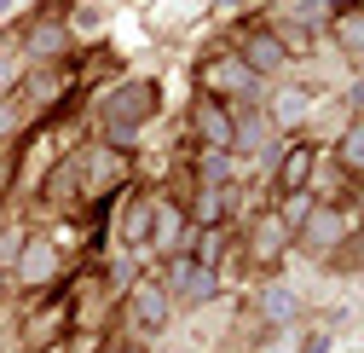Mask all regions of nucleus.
Listing matches in <instances>:
<instances>
[{"mask_svg": "<svg viewBox=\"0 0 364 353\" xmlns=\"http://www.w3.org/2000/svg\"><path fill=\"white\" fill-rule=\"evenodd\" d=\"M162 110V87L151 75H133V81H116L105 105H99V127H105V145L127 151L133 139H139V127Z\"/></svg>", "mask_w": 364, "mask_h": 353, "instance_id": "obj_1", "label": "nucleus"}, {"mask_svg": "<svg viewBox=\"0 0 364 353\" xmlns=\"http://www.w3.org/2000/svg\"><path fill=\"white\" fill-rule=\"evenodd\" d=\"M191 209L186 203H173V197H151V238H145V249H156L162 260H179L191 249Z\"/></svg>", "mask_w": 364, "mask_h": 353, "instance_id": "obj_2", "label": "nucleus"}, {"mask_svg": "<svg viewBox=\"0 0 364 353\" xmlns=\"http://www.w3.org/2000/svg\"><path fill=\"white\" fill-rule=\"evenodd\" d=\"M197 81H203V93H214V99H249V105H255V87H260V75H255L237 53L208 58V64L197 70Z\"/></svg>", "mask_w": 364, "mask_h": 353, "instance_id": "obj_3", "label": "nucleus"}, {"mask_svg": "<svg viewBox=\"0 0 364 353\" xmlns=\"http://www.w3.org/2000/svg\"><path fill=\"white\" fill-rule=\"evenodd\" d=\"M232 127H237V110L197 87V99H191V134L203 139V151H232Z\"/></svg>", "mask_w": 364, "mask_h": 353, "instance_id": "obj_4", "label": "nucleus"}, {"mask_svg": "<svg viewBox=\"0 0 364 353\" xmlns=\"http://www.w3.org/2000/svg\"><path fill=\"white\" fill-rule=\"evenodd\" d=\"M168 313H173V295H168L162 278H133V284H127V319L139 325L145 336L168 330Z\"/></svg>", "mask_w": 364, "mask_h": 353, "instance_id": "obj_5", "label": "nucleus"}, {"mask_svg": "<svg viewBox=\"0 0 364 353\" xmlns=\"http://www.w3.org/2000/svg\"><path fill=\"white\" fill-rule=\"evenodd\" d=\"M255 75H278L284 64H289V41L278 35V29H243L237 35V47H232Z\"/></svg>", "mask_w": 364, "mask_h": 353, "instance_id": "obj_6", "label": "nucleus"}, {"mask_svg": "<svg viewBox=\"0 0 364 353\" xmlns=\"http://www.w3.org/2000/svg\"><path fill=\"white\" fill-rule=\"evenodd\" d=\"M58 273H64V255H58L53 238H29L23 255H18V267H12V278H18L23 290H47Z\"/></svg>", "mask_w": 364, "mask_h": 353, "instance_id": "obj_7", "label": "nucleus"}, {"mask_svg": "<svg viewBox=\"0 0 364 353\" xmlns=\"http://www.w3.org/2000/svg\"><path fill=\"white\" fill-rule=\"evenodd\" d=\"M168 295H179V301H191V307L214 301V295H220V267H203V260H191V255H179V260H173V273H168Z\"/></svg>", "mask_w": 364, "mask_h": 353, "instance_id": "obj_8", "label": "nucleus"}, {"mask_svg": "<svg viewBox=\"0 0 364 353\" xmlns=\"http://www.w3.org/2000/svg\"><path fill=\"white\" fill-rule=\"evenodd\" d=\"M81 174H87V197H110L116 186H127V151L93 145V151L81 157Z\"/></svg>", "mask_w": 364, "mask_h": 353, "instance_id": "obj_9", "label": "nucleus"}, {"mask_svg": "<svg viewBox=\"0 0 364 353\" xmlns=\"http://www.w3.org/2000/svg\"><path fill=\"white\" fill-rule=\"evenodd\" d=\"M347 232H353V220H347V214H341L336 203H318V209L306 214V226H301L295 238H301L306 249H318V255H330V249H336V243H341Z\"/></svg>", "mask_w": 364, "mask_h": 353, "instance_id": "obj_10", "label": "nucleus"}, {"mask_svg": "<svg viewBox=\"0 0 364 353\" xmlns=\"http://www.w3.org/2000/svg\"><path fill=\"white\" fill-rule=\"evenodd\" d=\"M289 243H295V232L284 226L278 214H260L255 226H249V255L260 260V267H278V260H284V249H289Z\"/></svg>", "mask_w": 364, "mask_h": 353, "instance_id": "obj_11", "label": "nucleus"}, {"mask_svg": "<svg viewBox=\"0 0 364 353\" xmlns=\"http://www.w3.org/2000/svg\"><path fill=\"white\" fill-rule=\"evenodd\" d=\"M70 41H75V35H70V23L47 12V18H35V23H29V35H23V47H29V58H41V64H53V58H64V53H70Z\"/></svg>", "mask_w": 364, "mask_h": 353, "instance_id": "obj_12", "label": "nucleus"}, {"mask_svg": "<svg viewBox=\"0 0 364 353\" xmlns=\"http://www.w3.org/2000/svg\"><path fill=\"white\" fill-rule=\"evenodd\" d=\"M312 116V93L306 87H278L266 105V122H272V134H295V127Z\"/></svg>", "mask_w": 364, "mask_h": 353, "instance_id": "obj_13", "label": "nucleus"}, {"mask_svg": "<svg viewBox=\"0 0 364 353\" xmlns=\"http://www.w3.org/2000/svg\"><path fill=\"white\" fill-rule=\"evenodd\" d=\"M312 168H318V145H312V139H289L284 157H278V191L312 186Z\"/></svg>", "mask_w": 364, "mask_h": 353, "instance_id": "obj_14", "label": "nucleus"}, {"mask_svg": "<svg viewBox=\"0 0 364 353\" xmlns=\"http://www.w3.org/2000/svg\"><path fill=\"white\" fill-rule=\"evenodd\" d=\"M255 313H260L272 330H289V325L301 319V295H295L289 284H266V290L255 295Z\"/></svg>", "mask_w": 364, "mask_h": 353, "instance_id": "obj_15", "label": "nucleus"}, {"mask_svg": "<svg viewBox=\"0 0 364 353\" xmlns=\"http://www.w3.org/2000/svg\"><path fill=\"white\" fill-rule=\"evenodd\" d=\"M266 134H272L266 110H260V105H243V110H237V127H232V157H255V151L266 145Z\"/></svg>", "mask_w": 364, "mask_h": 353, "instance_id": "obj_16", "label": "nucleus"}, {"mask_svg": "<svg viewBox=\"0 0 364 353\" xmlns=\"http://www.w3.org/2000/svg\"><path fill=\"white\" fill-rule=\"evenodd\" d=\"M330 29H336V41H341L347 53H364V0H341L336 18H330Z\"/></svg>", "mask_w": 364, "mask_h": 353, "instance_id": "obj_17", "label": "nucleus"}, {"mask_svg": "<svg viewBox=\"0 0 364 353\" xmlns=\"http://www.w3.org/2000/svg\"><path fill=\"white\" fill-rule=\"evenodd\" d=\"M232 168H237V157L232 151H203L197 157V186H232Z\"/></svg>", "mask_w": 364, "mask_h": 353, "instance_id": "obj_18", "label": "nucleus"}, {"mask_svg": "<svg viewBox=\"0 0 364 353\" xmlns=\"http://www.w3.org/2000/svg\"><path fill=\"white\" fill-rule=\"evenodd\" d=\"M336 157H341V168H347V174H364V116H353V122H347V134H341Z\"/></svg>", "mask_w": 364, "mask_h": 353, "instance_id": "obj_19", "label": "nucleus"}, {"mask_svg": "<svg viewBox=\"0 0 364 353\" xmlns=\"http://www.w3.org/2000/svg\"><path fill=\"white\" fill-rule=\"evenodd\" d=\"M312 209H318V197H312V186H301V191H284V209H278V220H284L289 232H301Z\"/></svg>", "mask_w": 364, "mask_h": 353, "instance_id": "obj_20", "label": "nucleus"}, {"mask_svg": "<svg viewBox=\"0 0 364 353\" xmlns=\"http://www.w3.org/2000/svg\"><path fill=\"white\" fill-rule=\"evenodd\" d=\"M220 255H225V232H220V226H197V232H191V260L220 267Z\"/></svg>", "mask_w": 364, "mask_h": 353, "instance_id": "obj_21", "label": "nucleus"}, {"mask_svg": "<svg viewBox=\"0 0 364 353\" xmlns=\"http://www.w3.org/2000/svg\"><path fill=\"white\" fill-rule=\"evenodd\" d=\"M225 220V191L220 186H203L197 191V209H191V226H220Z\"/></svg>", "mask_w": 364, "mask_h": 353, "instance_id": "obj_22", "label": "nucleus"}, {"mask_svg": "<svg viewBox=\"0 0 364 353\" xmlns=\"http://www.w3.org/2000/svg\"><path fill=\"white\" fill-rule=\"evenodd\" d=\"M330 255H336V267H341V273L364 267V226H353V232H347V238H341V243H336Z\"/></svg>", "mask_w": 364, "mask_h": 353, "instance_id": "obj_23", "label": "nucleus"}, {"mask_svg": "<svg viewBox=\"0 0 364 353\" xmlns=\"http://www.w3.org/2000/svg\"><path fill=\"white\" fill-rule=\"evenodd\" d=\"M23 243H29V232L18 226V220H12V226H0V267H18V255H23Z\"/></svg>", "mask_w": 364, "mask_h": 353, "instance_id": "obj_24", "label": "nucleus"}, {"mask_svg": "<svg viewBox=\"0 0 364 353\" xmlns=\"http://www.w3.org/2000/svg\"><path fill=\"white\" fill-rule=\"evenodd\" d=\"M122 232H127V243H139V249H145V238H151V197H145V203H133V214H127V226H122Z\"/></svg>", "mask_w": 364, "mask_h": 353, "instance_id": "obj_25", "label": "nucleus"}, {"mask_svg": "<svg viewBox=\"0 0 364 353\" xmlns=\"http://www.w3.org/2000/svg\"><path fill=\"white\" fill-rule=\"evenodd\" d=\"M18 81H23V58L18 53H0V99H12Z\"/></svg>", "mask_w": 364, "mask_h": 353, "instance_id": "obj_26", "label": "nucleus"}, {"mask_svg": "<svg viewBox=\"0 0 364 353\" xmlns=\"http://www.w3.org/2000/svg\"><path fill=\"white\" fill-rule=\"evenodd\" d=\"M18 122H23V110H18L12 99H0V139H12V134H18Z\"/></svg>", "mask_w": 364, "mask_h": 353, "instance_id": "obj_27", "label": "nucleus"}, {"mask_svg": "<svg viewBox=\"0 0 364 353\" xmlns=\"http://www.w3.org/2000/svg\"><path fill=\"white\" fill-rule=\"evenodd\" d=\"M301 353H330V336H324V330H312V336L301 342Z\"/></svg>", "mask_w": 364, "mask_h": 353, "instance_id": "obj_28", "label": "nucleus"}, {"mask_svg": "<svg viewBox=\"0 0 364 353\" xmlns=\"http://www.w3.org/2000/svg\"><path fill=\"white\" fill-rule=\"evenodd\" d=\"M99 353H145V347H139V342H105Z\"/></svg>", "mask_w": 364, "mask_h": 353, "instance_id": "obj_29", "label": "nucleus"}, {"mask_svg": "<svg viewBox=\"0 0 364 353\" xmlns=\"http://www.w3.org/2000/svg\"><path fill=\"white\" fill-rule=\"evenodd\" d=\"M353 105H358V116H364V81H353Z\"/></svg>", "mask_w": 364, "mask_h": 353, "instance_id": "obj_30", "label": "nucleus"}, {"mask_svg": "<svg viewBox=\"0 0 364 353\" xmlns=\"http://www.w3.org/2000/svg\"><path fill=\"white\" fill-rule=\"evenodd\" d=\"M220 6H249V0H220Z\"/></svg>", "mask_w": 364, "mask_h": 353, "instance_id": "obj_31", "label": "nucleus"}, {"mask_svg": "<svg viewBox=\"0 0 364 353\" xmlns=\"http://www.w3.org/2000/svg\"><path fill=\"white\" fill-rule=\"evenodd\" d=\"M162 353H173V347H162Z\"/></svg>", "mask_w": 364, "mask_h": 353, "instance_id": "obj_32", "label": "nucleus"}, {"mask_svg": "<svg viewBox=\"0 0 364 353\" xmlns=\"http://www.w3.org/2000/svg\"><path fill=\"white\" fill-rule=\"evenodd\" d=\"M0 273H6V267H0Z\"/></svg>", "mask_w": 364, "mask_h": 353, "instance_id": "obj_33", "label": "nucleus"}]
</instances>
